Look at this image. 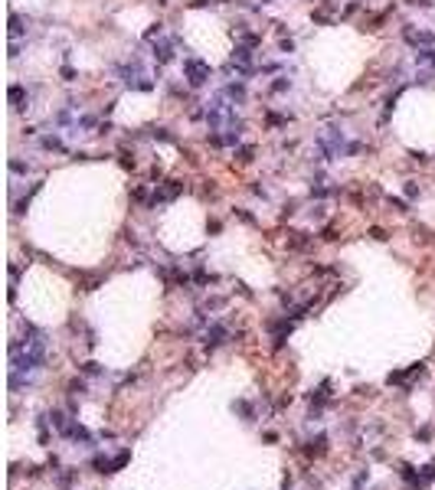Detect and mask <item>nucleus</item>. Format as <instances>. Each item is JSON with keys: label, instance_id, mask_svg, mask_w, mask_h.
<instances>
[{"label": "nucleus", "instance_id": "f257e3e1", "mask_svg": "<svg viewBox=\"0 0 435 490\" xmlns=\"http://www.w3.org/2000/svg\"><path fill=\"white\" fill-rule=\"evenodd\" d=\"M210 75H213V69H210L203 59H197V56H187V59H183V78H187L190 88H203L206 82H210Z\"/></svg>", "mask_w": 435, "mask_h": 490}, {"label": "nucleus", "instance_id": "0eeeda50", "mask_svg": "<svg viewBox=\"0 0 435 490\" xmlns=\"http://www.w3.org/2000/svg\"><path fill=\"white\" fill-rule=\"evenodd\" d=\"M174 46H177V39H154L150 43V56H154V63L157 66H167V63H174Z\"/></svg>", "mask_w": 435, "mask_h": 490}, {"label": "nucleus", "instance_id": "ea45409f", "mask_svg": "<svg viewBox=\"0 0 435 490\" xmlns=\"http://www.w3.org/2000/svg\"><path fill=\"white\" fill-rule=\"evenodd\" d=\"M311 219H317V222H321V219H324V206H314V210H311Z\"/></svg>", "mask_w": 435, "mask_h": 490}, {"label": "nucleus", "instance_id": "7ed1b4c3", "mask_svg": "<svg viewBox=\"0 0 435 490\" xmlns=\"http://www.w3.org/2000/svg\"><path fill=\"white\" fill-rule=\"evenodd\" d=\"M226 340H229V327L222 324V320H210V324L203 327V347L206 350H216V347H222Z\"/></svg>", "mask_w": 435, "mask_h": 490}, {"label": "nucleus", "instance_id": "f704fd0d", "mask_svg": "<svg viewBox=\"0 0 435 490\" xmlns=\"http://www.w3.org/2000/svg\"><path fill=\"white\" fill-rule=\"evenodd\" d=\"M249 190H252L255 196H262V200H269V190H265V187H259V183H252V187H249Z\"/></svg>", "mask_w": 435, "mask_h": 490}, {"label": "nucleus", "instance_id": "c756f323", "mask_svg": "<svg viewBox=\"0 0 435 490\" xmlns=\"http://www.w3.org/2000/svg\"><path fill=\"white\" fill-rule=\"evenodd\" d=\"M150 138H157V140H174V134L167 131V128H150Z\"/></svg>", "mask_w": 435, "mask_h": 490}, {"label": "nucleus", "instance_id": "c85d7f7f", "mask_svg": "<svg viewBox=\"0 0 435 490\" xmlns=\"http://www.w3.org/2000/svg\"><path fill=\"white\" fill-rule=\"evenodd\" d=\"M278 49L291 56V53H294V39H291V36H282V39H278Z\"/></svg>", "mask_w": 435, "mask_h": 490}, {"label": "nucleus", "instance_id": "ddd939ff", "mask_svg": "<svg viewBox=\"0 0 435 490\" xmlns=\"http://www.w3.org/2000/svg\"><path fill=\"white\" fill-rule=\"evenodd\" d=\"M412 59H416V66H426V69L435 72V49H416Z\"/></svg>", "mask_w": 435, "mask_h": 490}, {"label": "nucleus", "instance_id": "c9c22d12", "mask_svg": "<svg viewBox=\"0 0 435 490\" xmlns=\"http://www.w3.org/2000/svg\"><path fill=\"white\" fill-rule=\"evenodd\" d=\"M370 235H373V239H376V242H386V232H383L380 226H373V229H370Z\"/></svg>", "mask_w": 435, "mask_h": 490}, {"label": "nucleus", "instance_id": "4c0bfd02", "mask_svg": "<svg viewBox=\"0 0 435 490\" xmlns=\"http://www.w3.org/2000/svg\"><path fill=\"white\" fill-rule=\"evenodd\" d=\"M131 196H135V200H147V190H144V187H135V190H131Z\"/></svg>", "mask_w": 435, "mask_h": 490}, {"label": "nucleus", "instance_id": "4468645a", "mask_svg": "<svg viewBox=\"0 0 435 490\" xmlns=\"http://www.w3.org/2000/svg\"><path fill=\"white\" fill-rule=\"evenodd\" d=\"M311 402H314L317 409H321V405H327V402H331V382H321V386H317V389L311 392Z\"/></svg>", "mask_w": 435, "mask_h": 490}, {"label": "nucleus", "instance_id": "a211bd4d", "mask_svg": "<svg viewBox=\"0 0 435 490\" xmlns=\"http://www.w3.org/2000/svg\"><path fill=\"white\" fill-rule=\"evenodd\" d=\"M252 160H255V147H252V144H245V147L236 150V163H239V167H245V163H252Z\"/></svg>", "mask_w": 435, "mask_h": 490}, {"label": "nucleus", "instance_id": "9b49d317", "mask_svg": "<svg viewBox=\"0 0 435 490\" xmlns=\"http://www.w3.org/2000/svg\"><path fill=\"white\" fill-rule=\"evenodd\" d=\"M324 451H327V435L311 438V441H308V448H304V454H308V458H321Z\"/></svg>", "mask_w": 435, "mask_h": 490}, {"label": "nucleus", "instance_id": "cd10ccee", "mask_svg": "<svg viewBox=\"0 0 435 490\" xmlns=\"http://www.w3.org/2000/svg\"><path fill=\"white\" fill-rule=\"evenodd\" d=\"M419 477H422V484H432V481H435V464H426V467L419 471Z\"/></svg>", "mask_w": 435, "mask_h": 490}, {"label": "nucleus", "instance_id": "4be33fe9", "mask_svg": "<svg viewBox=\"0 0 435 490\" xmlns=\"http://www.w3.org/2000/svg\"><path fill=\"white\" fill-rule=\"evenodd\" d=\"M222 307H226V297H206L200 304V311H222Z\"/></svg>", "mask_w": 435, "mask_h": 490}, {"label": "nucleus", "instance_id": "20e7f679", "mask_svg": "<svg viewBox=\"0 0 435 490\" xmlns=\"http://www.w3.org/2000/svg\"><path fill=\"white\" fill-rule=\"evenodd\" d=\"M180 193H183V183H180V180H167V183H160V187L154 190V196L147 200V206H150V210H157V206H164V203L177 200Z\"/></svg>", "mask_w": 435, "mask_h": 490}, {"label": "nucleus", "instance_id": "f03ea898", "mask_svg": "<svg viewBox=\"0 0 435 490\" xmlns=\"http://www.w3.org/2000/svg\"><path fill=\"white\" fill-rule=\"evenodd\" d=\"M128 461H131V451H128V448H121V451L115 454V458L95 454V458H92V467H95L98 474H115V471H121V467H125Z\"/></svg>", "mask_w": 435, "mask_h": 490}, {"label": "nucleus", "instance_id": "58836bf2", "mask_svg": "<svg viewBox=\"0 0 435 490\" xmlns=\"http://www.w3.org/2000/svg\"><path fill=\"white\" fill-rule=\"evenodd\" d=\"M412 7H422V10H432V0H409Z\"/></svg>", "mask_w": 435, "mask_h": 490}, {"label": "nucleus", "instance_id": "7c9ffc66", "mask_svg": "<svg viewBox=\"0 0 435 490\" xmlns=\"http://www.w3.org/2000/svg\"><path fill=\"white\" fill-rule=\"evenodd\" d=\"M236 216H239V219H242L245 226H255V216H252V212H245V210H242V206H236Z\"/></svg>", "mask_w": 435, "mask_h": 490}, {"label": "nucleus", "instance_id": "aec40b11", "mask_svg": "<svg viewBox=\"0 0 435 490\" xmlns=\"http://www.w3.org/2000/svg\"><path fill=\"white\" fill-rule=\"evenodd\" d=\"M288 88H291V78H288V75H278L275 82L269 85V92L272 95H282V92H288Z\"/></svg>", "mask_w": 435, "mask_h": 490}, {"label": "nucleus", "instance_id": "473e14b6", "mask_svg": "<svg viewBox=\"0 0 435 490\" xmlns=\"http://www.w3.org/2000/svg\"><path fill=\"white\" fill-rule=\"evenodd\" d=\"M409 157H412L416 163H429V154H426V150H409Z\"/></svg>", "mask_w": 435, "mask_h": 490}, {"label": "nucleus", "instance_id": "f8f14e48", "mask_svg": "<svg viewBox=\"0 0 435 490\" xmlns=\"http://www.w3.org/2000/svg\"><path fill=\"white\" fill-rule=\"evenodd\" d=\"M222 95H226L232 105H236V101L242 105V101H245V85H242V82H229V85L222 88Z\"/></svg>", "mask_w": 435, "mask_h": 490}, {"label": "nucleus", "instance_id": "1a4fd4ad", "mask_svg": "<svg viewBox=\"0 0 435 490\" xmlns=\"http://www.w3.org/2000/svg\"><path fill=\"white\" fill-rule=\"evenodd\" d=\"M311 242H314V235H308V232H288V249L291 252L311 249Z\"/></svg>", "mask_w": 435, "mask_h": 490}, {"label": "nucleus", "instance_id": "f3484780", "mask_svg": "<svg viewBox=\"0 0 435 490\" xmlns=\"http://www.w3.org/2000/svg\"><path fill=\"white\" fill-rule=\"evenodd\" d=\"M75 477H79V471L66 467V471H59V474H56V484H59V490H69L72 484H75Z\"/></svg>", "mask_w": 435, "mask_h": 490}, {"label": "nucleus", "instance_id": "393cba45", "mask_svg": "<svg viewBox=\"0 0 435 490\" xmlns=\"http://www.w3.org/2000/svg\"><path fill=\"white\" fill-rule=\"evenodd\" d=\"M366 484H370V471H366V467H363V471H357V474H354V490L366 487Z\"/></svg>", "mask_w": 435, "mask_h": 490}, {"label": "nucleus", "instance_id": "2f4dec72", "mask_svg": "<svg viewBox=\"0 0 435 490\" xmlns=\"http://www.w3.org/2000/svg\"><path fill=\"white\" fill-rule=\"evenodd\" d=\"M419 193H422V190H419V183H416V180H409V183H406V196H409V200H416Z\"/></svg>", "mask_w": 435, "mask_h": 490}, {"label": "nucleus", "instance_id": "e433bc0d", "mask_svg": "<svg viewBox=\"0 0 435 490\" xmlns=\"http://www.w3.org/2000/svg\"><path fill=\"white\" fill-rule=\"evenodd\" d=\"M63 78L66 82H75V69H72V66H63Z\"/></svg>", "mask_w": 435, "mask_h": 490}, {"label": "nucleus", "instance_id": "a878e982", "mask_svg": "<svg viewBox=\"0 0 435 490\" xmlns=\"http://www.w3.org/2000/svg\"><path fill=\"white\" fill-rule=\"evenodd\" d=\"M160 36H164V23H154L147 33H144V39H147V43H154V39H160Z\"/></svg>", "mask_w": 435, "mask_h": 490}, {"label": "nucleus", "instance_id": "b1692460", "mask_svg": "<svg viewBox=\"0 0 435 490\" xmlns=\"http://www.w3.org/2000/svg\"><path fill=\"white\" fill-rule=\"evenodd\" d=\"M69 392H72V396H85V392H88V382L85 379H72L69 382Z\"/></svg>", "mask_w": 435, "mask_h": 490}, {"label": "nucleus", "instance_id": "412c9836", "mask_svg": "<svg viewBox=\"0 0 435 490\" xmlns=\"http://www.w3.org/2000/svg\"><path fill=\"white\" fill-rule=\"evenodd\" d=\"M10 173H33V163L30 160H20V157H10Z\"/></svg>", "mask_w": 435, "mask_h": 490}, {"label": "nucleus", "instance_id": "5701e85b", "mask_svg": "<svg viewBox=\"0 0 435 490\" xmlns=\"http://www.w3.org/2000/svg\"><path fill=\"white\" fill-rule=\"evenodd\" d=\"M265 121H269V128H282V125H288L291 118H288V115H275V111H269V115H265Z\"/></svg>", "mask_w": 435, "mask_h": 490}, {"label": "nucleus", "instance_id": "72a5a7b5", "mask_svg": "<svg viewBox=\"0 0 435 490\" xmlns=\"http://www.w3.org/2000/svg\"><path fill=\"white\" fill-rule=\"evenodd\" d=\"M321 239H324V242L337 239V229H334V226H324V229H321Z\"/></svg>", "mask_w": 435, "mask_h": 490}, {"label": "nucleus", "instance_id": "bb28decb", "mask_svg": "<svg viewBox=\"0 0 435 490\" xmlns=\"http://www.w3.org/2000/svg\"><path fill=\"white\" fill-rule=\"evenodd\" d=\"M386 203H389V206H393L396 212H409V203H406V200H399V196H389Z\"/></svg>", "mask_w": 435, "mask_h": 490}, {"label": "nucleus", "instance_id": "9d476101", "mask_svg": "<svg viewBox=\"0 0 435 490\" xmlns=\"http://www.w3.org/2000/svg\"><path fill=\"white\" fill-rule=\"evenodd\" d=\"M26 30H30V23H26V20H23L20 13H13V16H10V43H20V36H23Z\"/></svg>", "mask_w": 435, "mask_h": 490}, {"label": "nucleus", "instance_id": "423d86ee", "mask_svg": "<svg viewBox=\"0 0 435 490\" xmlns=\"http://www.w3.org/2000/svg\"><path fill=\"white\" fill-rule=\"evenodd\" d=\"M63 438H66V441H72L75 448H92V444H95V435H92L88 428H82V425H79V419H72L69 431H66Z\"/></svg>", "mask_w": 435, "mask_h": 490}, {"label": "nucleus", "instance_id": "dca6fc26", "mask_svg": "<svg viewBox=\"0 0 435 490\" xmlns=\"http://www.w3.org/2000/svg\"><path fill=\"white\" fill-rule=\"evenodd\" d=\"M40 147H43V150H56V154H63L66 144H63V138H59V134H46V138H40Z\"/></svg>", "mask_w": 435, "mask_h": 490}, {"label": "nucleus", "instance_id": "2eb2a0df", "mask_svg": "<svg viewBox=\"0 0 435 490\" xmlns=\"http://www.w3.org/2000/svg\"><path fill=\"white\" fill-rule=\"evenodd\" d=\"M79 373H82V376H88V379H102V376H105V366H102V363H95V359H88V363H82V366H79Z\"/></svg>", "mask_w": 435, "mask_h": 490}, {"label": "nucleus", "instance_id": "6ab92c4d", "mask_svg": "<svg viewBox=\"0 0 435 490\" xmlns=\"http://www.w3.org/2000/svg\"><path fill=\"white\" fill-rule=\"evenodd\" d=\"M232 412H239L245 421H255V412H252V405L245 402V399H239V402H232Z\"/></svg>", "mask_w": 435, "mask_h": 490}, {"label": "nucleus", "instance_id": "39448f33", "mask_svg": "<svg viewBox=\"0 0 435 490\" xmlns=\"http://www.w3.org/2000/svg\"><path fill=\"white\" fill-rule=\"evenodd\" d=\"M403 39L412 49H435V33L416 30V26H403Z\"/></svg>", "mask_w": 435, "mask_h": 490}, {"label": "nucleus", "instance_id": "6e6552de", "mask_svg": "<svg viewBox=\"0 0 435 490\" xmlns=\"http://www.w3.org/2000/svg\"><path fill=\"white\" fill-rule=\"evenodd\" d=\"M10 108L20 115V111H30V95L23 85H10Z\"/></svg>", "mask_w": 435, "mask_h": 490}]
</instances>
